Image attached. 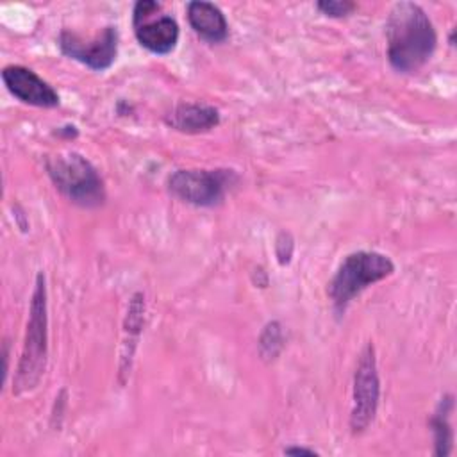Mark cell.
<instances>
[{"instance_id":"3957f363","label":"cell","mask_w":457,"mask_h":457,"mask_svg":"<svg viewBox=\"0 0 457 457\" xmlns=\"http://www.w3.org/2000/svg\"><path fill=\"white\" fill-rule=\"evenodd\" d=\"M395 271L393 261L380 252L359 250L348 253L328 282L327 295L332 300L334 311L343 314L348 303L368 286L389 277Z\"/></svg>"},{"instance_id":"8992f818","label":"cell","mask_w":457,"mask_h":457,"mask_svg":"<svg viewBox=\"0 0 457 457\" xmlns=\"http://www.w3.org/2000/svg\"><path fill=\"white\" fill-rule=\"evenodd\" d=\"M380 398V382L377 373L375 348L368 343L357 361L353 375V396L350 411V428L353 434L364 432L375 420Z\"/></svg>"},{"instance_id":"8fae6325","label":"cell","mask_w":457,"mask_h":457,"mask_svg":"<svg viewBox=\"0 0 457 457\" xmlns=\"http://www.w3.org/2000/svg\"><path fill=\"white\" fill-rule=\"evenodd\" d=\"M166 125L184 132V134H200L207 132L220 123V112L212 105L205 104H179L164 118Z\"/></svg>"},{"instance_id":"9a60e30c","label":"cell","mask_w":457,"mask_h":457,"mask_svg":"<svg viewBox=\"0 0 457 457\" xmlns=\"http://www.w3.org/2000/svg\"><path fill=\"white\" fill-rule=\"evenodd\" d=\"M286 455H318L316 450L312 448H303V446H289L284 450Z\"/></svg>"},{"instance_id":"7a4b0ae2","label":"cell","mask_w":457,"mask_h":457,"mask_svg":"<svg viewBox=\"0 0 457 457\" xmlns=\"http://www.w3.org/2000/svg\"><path fill=\"white\" fill-rule=\"evenodd\" d=\"M46 287L45 275L37 273L36 287L30 300V314L27 323V334L23 343V352L20 357V364L14 377L12 393L21 395L37 386L41 375L46 366V352H48V334H46Z\"/></svg>"},{"instance_id":"4fadbf2b","label":"cell","mask_w":457,"mask_h":457,"mask_svg":"<svg viewBox=\"0 0 457 457\" xmlns=\"http://www.w3.org/2000/svg\"><path fill=\"white\" fill-rule=\"evenodd\" d=\"M259 346H261V353L268 359H273L278 353L282 346V334H280V325L277 321H271L264 327Z\"/></svg>"},{"instance_id":"ba28073f","label":"cell","mask_w":457,"mask_h":457,"mask_svg":"<svg viewBox=\"0 0 457 457\" xmlns=\"http://www.w3.org/2000/svg\"><path fill=\"white\" fill-rule=\"evenodd\" d=\"M57 45L61 52L91 70H107L118 55V30L114 25H107L93 39L84 41L79 34L62 30L59 34Z\"/></svg>"},{"instance_id":"6da1fadb","label":"cell","mask_w":457,"mask_h":457,"mask_svg":"<svg viewBox=\"0 0 457 457\" xmlns=\"http://www.w3.org/2000/svg\"><path fill=\"white\" fill-rule=\"evenodd\" d=\"M387 61L400 73H416L434 54L436 29L414 2H396L386 21Z\"/></svg>"},{"instance_id":"7c38bea8","label":"cell","mask_w":457,"mask_h":457,"mask_svg":"<svg viewBox=\"0 0 457 457\" xmlns=\"http://www.w3.org/2000/svg\"><path fill=\"white\" fill-rule=\"evenodd\" d=\"M453 409V400L452 395H446L441 398V402L437 403L436 412L430 418V428L434 434V445L436 450L434 453L439 457H445L450 453L452 450V441H453V432H452V425L448 421L450 412Z\"/></svg>"},{"instance_id":"30bf717a","label":"cell","mask_w":457,"mask_h":457,"mask_svg":"<svg viewBox=\"0 0 457 457\" xmlns=\"http://www.w3.org/2000/svg\"><path fill=\"white\" fill-rule=\"evenodd\" d=\"M191 29L209 43H221L228 36V23L221 9L211 2L193 0L186 5Z\"/></svg>"},{"instance_id":"277c9868","label":"cell","mask_w":457,"mask_h":457,"mask_svg":"<svg viewBox=\"0 0 457 457\" xmlns=\"http://www.w3.org/2000/svg\"><path fill=\"white\" fill-rule=\"evenodd\" d=\"M46 171L54 186L80 207H98L105 200L104 180L96 168L80 154L68 152L46 159Z\"/></svg>"},{"instance_id":"5bb4252c","label":"cell","mask_w":457,"mask_h":457,"mask_svg":"<svg viewBox=\"0 0 457 457\" xmlns=\"http://www.w3.org/2000/svg\"><path fill=\"white\" fill-rule=\"evenodd\" d=\"M316 7H318V11H321L323 14H327L330 18H345L350 12H353V9L357 5L348 0H320L316 4Z\"/></svg>"},{"instance_id":"52a82bcc","label":"cell","mask_w":457,"mask_h":457,"mask_svg":"<svg viewBox=\"0 0 457 457\" xmlns=\"http://www.w3.org/2000/svg\"><path fill=\"white\" fill-rule=\"evenodd\" d=\"M161 4L155 0H139L132 11V27L137 43L152 54L166 55L179 41V23L168 14H159Z\"/></svg>"},{"instance_id":"5b68a950","label":"cell","mask_w":457,"mask_h":457,"mask_svg":"<svg viewBox=\"0 0 457 457\" xmlns=\"http://www.w3.org/2000/svg\"><path fill=\"white\" fill-rule=\"evenodd\" d=\"M237 180L234 170H177L168 177V191L191 205L214 207L220 205Z\"/></svg>"},{"instance_id":"9c48e42d","label":"cell","mask_w":457,"mask_h":457,"mask_svg":"<svg viewBox=\"0 0 457 457\" xmlns=\"http://www.w3.org/2000/svg\"><path fill=\"white\" fill-rule=\"evenodd\" d=\"M2 79L9 93L23 104L50 109L61 102L57 91L30 68L9 64L2 70Z\"/></svg>"}]
</instances>
